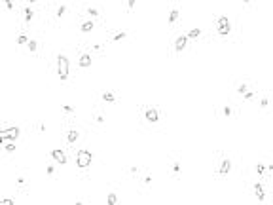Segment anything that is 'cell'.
Segmentation results:
<instances>
[{
  "mask_svg": "<svg viewBox=\"0 0 273 205\" xmlns=\"http://www.w3.org/2000/svg\"><path fill=\"white\" fill-rule=\"evenodd\" d=\"M78 65L82 66V69H87V66H91V55H89V53H84V55H80V61H78Z\"/></svg>",
  "mask_w": 273,
  "mask_h": 205,
  "instance_id": "8",
  "label": "cell"
},
{
  "mask_svg": "<svg viewBox=\"0 0 273 205\" xmlns=\"http://www.w3.org/2000/svg\"><path fill=\"white\" fill-rule=\"evenodd\" d=\"M66 139H68L70 145H72V142H76V141H78V131H74V129L68 131V137H66Z\"/></svg>",
  "mask_w": 273,
  "mask_h": 205,
  "instance_id": "13",
  "label": "cell"
},
{
  "mask_svg": "<svg viewBox=\"0 0 273 205\" xmlns=\"http://www.w3.org/2000/svg\"><path fill=\"white\" fill-rule=\"evenodd\" d=\"M27 42H29V38L25 36V34H19L17 36V44H27Z\"/></svg>",
  "mask_w": 273,
  "mask_h": 205,
  "instance_id": "21",
  "label": "cell"
},
{
  "mask_svg": "<svg viewBox=\"0 0 273 205\" xmlns=\"http://www.w3.org/2000/svg\"><path fill=\"white\" fill-rule=\"evenodd\" d=\"M63 112H65V114H72V112H74V108H72L70 105H65V106H63Z\"/></svg>",
  "mask_w": 273,
  "mask_h": 205,
  "instance_id": "26",
  "label": "cell"
},
{
  "mask_svg": "<svg viewBox=\"0 0 273 205\" xmlns=\"http://www.w3.org/2000/svg\"><path fill=\"white\" fill-rule=\"evenodd\" d=\"M135 4H137V0H127V8H129V10L135 8Z\"/></svg>",
  "mask_w": 273,
  "mask_h": 205,
  "instance_id": "32",
  "label": "cell"
},
{
  "mask_svg": "<svg viewBox=\"0 0 273 205\" xmlns=\"http://www.w3.org/2000/svg\"><path fill=\"white\" fill-rule=\"evenodd\" d=\"M15 201L13 199H10V198H4V199H0V205H13Z\"/></svg>",
  "mask_w": 273,
  "mask_h": 205,
  "instance_id": "22",
  "label": "cell"
},
{
  "mask_svg": "<svg viewBox=\"0 0 273 205\" xmlns=\"http://www.w3.org/2000/svg\"><path fill=\"white\" fill-rule=\"evenodd\" d=\"M76 165H78L80 169H85L91 165V152L87 150H78V154H76Z\"/></svg>",
  "mask_w": 273,
  "mask_h": 205,
  "instance_id": "2",
  "label": "cell"
},
{
  "mask_svg": "<svg viewBox=\"0 0 273 205\" xmlns=\"http://www.w3.org/2000/svg\"><path fill=\"white\" fill-rule=\"evenodd\" d=\"M27 46H29L30 51H36V49H38V42H36V40H30V42H27Z\"/></svg>",
  "mask_w": 273,
  "mask_h": 205,
  "instance_id": "18",
  "label": "cell"
},
{
  "mask_svg": "<svg viewBox=\"0 0 273 205\" xmlns=\"http://www.w3.org/2000/svg\"><path fill=\"white\" fill-rule=\"evenodd\" d=\"M87 13H89L91 17H99V10H95V8H89V10H87Z\"/></svg>",
  "mask_w": 273,
  "mask_h": 205,
  "instance_id": "24",
  "label": "cell"
},
{
  "mask_svg": "<svg viewBox=\"0 0 273 205\" xmlns=\"http://www.w3.org/2000/svg\"><path fill=\"white\" fill-rule=\"evenodd\" d=\"M230 32V21L228 17H218V34H222V36H226V34Z\"/></svg>",
  "mask_w": 273,
  "mask_h": 205,
  "instance_id": "3",
  "label": "cell"
},
{
  "mask_svg": "<svg viewBox=\"0 0 273 205\" xmlns=\"http://www.w3.org/2000/svg\"><path fill=\"white\" fill-rule=\"evenodd\" d=\"M254 194L258 196V201H264V199H266V196H264V186H262L260 182L254 184Z\"/></svg>",
  "mask_w": 273,
  "mask_h": 205,
  "instance_id": "10",
  "label": "cell"
},
{
  "mask_svg": "<svg viewBox=\"0 0 273 205\" xmlns=\"http://www.w3.org/2000/svg\"><path fill=\"white\" fill-rule=\"evenodd\" d=\"M146 120L150 122V124H156V122L159 120V114L156 108H146Z\"/></svg>",
  "mask_w": 273,
  "mask_h": 205,
  "instance_id": "7",
  "label": "cell"
},
{
  "mask_svg": "<svg viewBox=\"0 0 273 205\" xmlns=\"http://www.w3.org/2000/svg\"><path fill=\"white\" fill-rule=\"evenodd\" d=\"M15 150V142H10V145H6V152H13Z\"/></svg>",
  "mask_w": 273,
  "mask_h": 205,
  "instance_id": "30",
  "label": "cell"
},
{
  "mask_svg": "<svg viewBox=\"0 0 273 205\" xmlns=\"http://www.w3.org/2000/svg\"><path fill=\"white\" fill-rule=\"evenodd\" d=\"M230 169H231V161L230 160H224L222 163H220V169H218V175L220 177H226L230 173Z\"/></svg>",
  "mask_w": 273,
  "mask_h": 205,
  "instance_id": "6",
  "label": "cell"
},
{
  "mask_svg": "<svg viewBox=\"0 0 273 205\" xmlns=\"http://www.w3.org/2000/svg\"><path fill=\"white\" fill-rule=\"evenodd\" d=\"M65 13H66V6H59V10H57V17H63Z\"/></svg>",
  "mask_w": 273,
  "mask_h": 205,
  "instance_id": "25",
  "label": "cell"
},
{
  "mask_svg": "<svg viewBox=\"0 0 273 205\" xmlns=\"http://www.w3.org/2000/svg\"><path fill=\"white\" fill-rule=\"evenodd\" d=\"M173 173H174V175H178V173H180V163H173Z\"/></svg>",
  "mask_w": 273,
  "mask_h": 205,
  "instance_id": "29",
  "label": "cell"
},
{
  "mask_svg": "<svg viewBox=\"0 0 273 205\" xmlns=\"http://www.w3.org/2000/svg\"><path fill=\"white\" fill-rule=\"evenodd\" d=\"M4 4H6L8 10H13V0H4Z\"/></svg>",
  "mask_w": 273,
  "mask_h": 205,
  "instance_id": "31",
  "label": "cell"
},
{
  "mask_svg": "<svg viewBox=\"0 0 273 205\" xmlns=\"http://www.w3.org/2000/svg\"><path fill=\"white\" fill-rule=\"evenodd\" d=\"M177 19H178V10H171V13H169V19H167V21H169V23H174Z\"/></svg>",
  "mask_w": 273,
  "mask_h": 205,
  "instance_id": "14",
  "label": "cell"
},
{
  "mask_svg": "<svg viewBox=\"0 0 273 205\" xmlns=\"http://www.w3.org/2000/svg\"><path fill=\"white\" fill-rule=\"evenodd\" d=\"M25 2H38V0H25Z\"/></svg>",
  "mask_w": 273,
  "mask_h": 205,
  "instance_id": "35",
  "label": "cell"
},
{
  "mask_svg": "<svg viewBox=\"0 0 273 205\" xmlns=\"http://www.w3.org/2000/svg\"><path fill=\"white\" fill-rule=\"evenodd\" d=\"M32 17H34V12L27 6V8H25V21H29V23H30V19H32Z\"/></svg>",
  "mask_w": 273,
  "mask_h": 205,
  "instance_id": "15",
  "label": "cell"
},
{
  "mask_svg": "<svg viewBox=\"0 0 273 205\" xmlns=\"http://www.w3.org/2000/svg\"><path fill=\"white\" fill-rule=\"evenodd\" d=\"M102 101L114 102V101H116V97H114V93H102Z\"/></svg>",
  "mask_w": 273,
  "mask_h": 205,
  "instance_id": "17",
  "label": "cell"
},
{
  "mask_svg": "<svg viewBox=\"0 0 273 205\" xmlns=\"http://www.w3.org/2000/svg\"><path fill=\"white\" fill-rule=\"evenodd\" d=\"M4 141H10V139H8V131H6V129L0 131V145H2Z\"/></svg>",
  "mask_w": 273,
  "mask_h": 205,
  "instance_id": "20",
  "label": "cell"
},
{
  "mask_svg": "<svg viewBox=\"0 0 273 205\" xmlns=\"http://www.w3.org/2000/svg\"><path fill=\"white\" fill-rule=\"evenodd\" d=\"M68 72H70V65H68V59L65 55H59L57 57V74L61 80H66L68 78Z\"/></svg>",
  "mask_w": 273,
  "mask_h": 205,
  "instance_id": "1",
  "label": "cell"
},
{
  "mask_svg": "<svg viewBox=\"0 0 273 205\" xmlns=\"http://www.w3.org/2000/svg\"><path fill=\"white\" fill-rule=\"evenodd\" d=\"M256 173H258V175H264V173H266V167L264 165H256Z\"/></svg>",
  "mask_w": 273,
  "mask_h": 205,
  "instance_id": "28",
  "label": "cell"
},
{
  "mask_svg": "<svg viewBox=\"0 0 273 205\" xmlns=\"http://www.w3.org/2000/svg\"><path fill=\"white\" fill-rule=\"evenodd\" d=\"M247 89H249V88H247V84H241L239 88H237V93H241V95H243V93H245Z\"/></svg>",
  "mask_w": 273,
  "mask_h": 205,
  "instance_id": "27",
  "label": "cell"
},
{
  "mask_svg": "<svg viewBox=\"0 0 273 205\" xmlns=\"http://www.w3.org/2000/svg\"><path fill=\"white\" fill-rule=\"evenodd\" d=\"M224 116H231V108H230V106H224Z\"/></svg>",
  "mask_w": 273,
  "mask_h": 205,
  "instance_id": "34",
  "label": "cell"
},
{
  "mask_svg": "<svg viewBox=\"0 0 273 205\" xmlns=\"http://www.w3.org/2000/svg\"><path fill=\"white\" fill-rule=\"evenodd\" d=\"M106 203H108V205H116V203H118V196H116V194H108Z\"/></svg>",
  "mask_w": 273,
  "mask_h": 205,
  "instance_id": "16",
  "label": "cell"
},
{
  "mask_svg": "<svg viewBox=\"0 0 273 205\" xmlns=\"http://www.w3.org/2000/svg\"><path fill=\"white\" fill-rule=\"evenodd\" d=\"M82 32H91V30H93V21H91V19H87V21H84V23H82Z\"/></svg>",
  "mask_w": 273,
  "mask_h": 205,
  "instance_id": "11",
  "label": "cell"
},
{
  "mask_svg": "<svg viewBox=\"0 0 273 205\" xmlns=\"http://www.w3.org/2000/svg\"><path fill=\"white\" fill-rule=\"evenodd\" d=\"M46 173H48V175H53V173H55V167H53V165H49L48 169H46Z\"/></svg>",
  "mask_w": 273,
  "mask_h": 205,
  "instance_id": "33",
  "label": "cell"
},
{
  "mask_svg": "<svg viewBox=\"0 0 273 205\" xmlns=\"http://www.w3.org/2000/svg\"><path fill=\"white\" fill-rule=\"evenodd\" d=\"M186 44H188V36H186V34H182V36H178L177 42H174V49H177V51H182L184 48H186Z\"/></svg>",
  "mask_w": 273,
  "mask_h": 205,
  "instance_id": "5",
  "label": "cell"
},
{
  "mask_svg": "<svg viewBox=\"0 0 273 205\" xmlns=\"http://www.w3.org/2000/svg\"><path fill=\"white\" fill-rule=\"evenodd\" d=\"M6 131H8V139H10V141H17V137H19V127H6Z\"/></svg>",
  "mask_w": 273,
  "mask_h": 205,
  "instance_id": "9",
  "label": "cell"
},
{
  "mask_svg": "<svg viewBox=\"0 0 273 205\" xmlns=\"http://www.w3.org/2000/svg\"><path fill=\"white\" fill-rule=\"evenodd\" d=\"M125 36H127L125 32H118V34H114V38H112V40H114V42H118V40H123Z\"/></svg>",
  "mask_w": 273,
  "mask_h": 205,
  "instance_id": "23",
  "label": "cell"
},
{
  "mask_svg": "<svg viewBox=\"0 0 273 205\" xmlns=\"http://www.w3.org/2000/svg\"><path fill=\"white\" fill-rule=\"evenodd\" d=\"M243 97H245L247 101H250V99H254V97H256V93H254V91H249V89H247L245 93H243Z\"/></svg>",
  "mask_w": 273,
  "mask_h": 205,
  "instance_id": "19",
  "label": "cell"
},
{
  "mask_svg": "<svg viewBox=\"0 0 273 205\" xmlns=\"http://www.w3.org/2000/svg\"><path fill=\"white\" fill-rule=\"evenodd\" d=\"M199 34H201V29H192V30H190V32L186 34V36H188V40H190V38L194 40V38H197Z\"/></svg>",
  "mask_w": 273,
  "mask_h": 205,
  "instance_id": "12",
  "label": "cell"
},
{
  "mask_svg": "<svg viewBox=\"0 0 273 205\" xmlns=\"http://www.w3.org/2000/svg\"><path fill=\"white\" fill-rule=\"evenodd\" d=\"M51 158H53L57 163H61V165H65V163H66V154H65L63 150H59V148L51 150Z\"/></svg>",
  "mask_w": 273,
  "mask_h": 205,
  "instance_id": "4",
  "label": "cell"
}]
</instances>
